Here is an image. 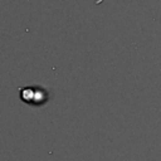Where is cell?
I'll return each mask as SVG.
<instances>
[{
  "label": "cell",
  "mask_w": 161,
  "mask_h": 161,
  "mask_svg": "<svg viewBox=\"0 0 161 161\" xmlns=\"http://www.w3.org/2000/svg\"><path fill=\"white\" fill-rule=\"evenodd\" d=\"M19 97L24 103L31 106H42L48 101V92L47 89L39 86H30V87H20L18 88Z\"/></svg>",
  "instance_id": "cell-1"
}]
</instances>
